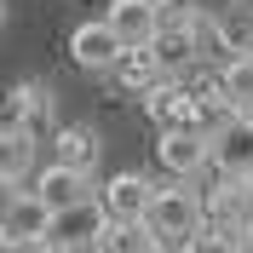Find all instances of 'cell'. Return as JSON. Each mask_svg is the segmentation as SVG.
<instances>
[{"label":"cell","mask_w":253,"mask_h":253,"mask_svg":"<svg viewBox=\"0 0 253 253\" xmlns=\"http://www.w3.org/2000/svg\"><path fill=\"white\" fill-rule=\"evenodd\" d=\"M138 224L156 236L161 253H173V248H184V242L202 230V202H196L190 184H156V196H150V207H144Z\"/></svg>","instance_id":"obj_1"},{"label":"cell","mask_w":253,"mask_h":253,"mask_svg":"<svg viewBox=\"0 0 253 253\" xmlns=\"http://www.w3.org/2000/svg\"><path fill=\"white\" fill-rule=\"evenodd\" d=\"M35 132H23V126H0V184H17V178L35 173Z\"/></svg>","instance_id":"obj_12"},{"label":"cell","mask_w":253,"mask_h":253,"mask_svg":"<svg viewBox=\"0 0 253 253\" xmlns=\"http://www.w3.org/2000/svg\"><path fill=\"white\" fill-rule=\"evenodd\" d=\"M115 81H121L126 92H150L167 69H161V58H156V46H121V58H115V69H110Z\"/></svg>","instance_id":"obj_11"},{"label":"cell","mask_w":253,"mask_h":253,"mask_svg":"<svg viewBox=\"0 0 253 253\" xmlns=\"http://www.w3.org/2000/svg\"><path fill=\"white\" fill-rule=\"evenodd\" d=\"M52 253H98V242H58Z\"/></svg>","instance_id":"obj_17"},{"label":"cell","mask_w":253,"mask_h":253,"mask_svg":"<svg viewBox=\"0 0 253 253\" xmlns=\"http://www.w3.org/2000/svg\"><path fill=\"white\" fill-rule=\"evenodd\" d=\"M156 161H161L167 178L190 184V178H202L213 167V144H207V132H161L156 138Z\"/></svg>","instance_id":"obj_3"},{"label":"cell","mask_w":253,"mask_h":253,"mask_svg":"<svg viewBox=\"0 0 253 253\" xmlns=\"http://www.w3.org/2000/svg\"><path fill=\"white\" fill-rule=\"evenodd\" d=\"M52 121V86L46 81H17L6 92V126H23V132H41Z\"/></svg>","instance_id":"obj_10"},{"label":"cell","mask_w":253,"mask_h":253,"mask_svg":"<svg viewBox=\"0 0 253 253\" xmlns=\"http://www.w3.org/2000/svg\"><path fill=\"white\" fill-rule=\"evenodd\" d=\"M69 58H75L81 69H92V75H110L115 58H121V41H115V29L104 23V17H92V23H75V35H69Z\"/></svg>","instance_id":"obj_7"},{"label":"cell","mask_w":253,"mask_h":253,"mask_svg":"<svg viewBox=\"0 0 253 253\" xmlns=\"http://www.w3.org/2000/svg\"><path fill=\"white\" fill-rule=\"evenodd\" d=\"M104 23L115 29L121 46H150L156 29H161V0H110Z\"/></svg>","instance_id":"obj_6"},{"label":"cell","mask_w":253,"mask_h":253,"mask_svg":"<svg viewBox=\"0 0 253 253\" xmlns=\"http://www.w3.org/2000/svg\"><path fill=\"white\" fill-rule=\"evenodd\" d=\"M213 29H219V52H230V58H253V6H230V12H219Z\"/></svg>","instance_id":"obj_14"},{"label":"cell","mask_w":253,"mask_h":253,"mask_svg":"<svg viewBox=\"0 0 253 253\" xmlns=\"http://www.w3.org/2000/svg\"><path fill=\"white\" fill-rule=\"evenodd\" d=\"M0 230H6V242H46L52 236V207L35 196V190H12L6 196V207H0Z\"/></svg>","instance_id":"obj_5"},{"label":"cell","mask_w":253,"mask_h":253,"mask_svg":"<svg viewBox=\"0 0 253 253\" xmlns=\"http://www.w3.org/2000/svg\"><path fill=\"white\" fill-rule=\"evenodd\" d=\"M0 23H6V6H0Z\"/></svg>","instance_id":"obj_21"},{"label":"cell","mask_w":253,"mask_h":253,"mask_svg":"<svg viewBox=\"0 0 253 253\" xmlns=\"http://www.w3.org/2000/svg\"><path fill=\"white\" fill-rule=\"evenodd\" d=\"M156 253H161V248H156Z\"/></svg>","instance_id":"obj_22"},{"label":"cell","mask_w":253,"mask_h":253,"mask_svg":"<svg viewBox=\"0 0 253 253\" xmlns=\"http://www.w3.org/2000/svg\"><path fill=\"white\" fill-rule=\"evenodd\" d=\"M207 144H213V173L253 178V110H230V121H224Z\"/></svg>","instance_id":"obj_2"},{"label":"cell","mask_w":253,"mask_h":253,"mask_svg":"<svg viewBox=\"0 0 253 253\" xmlns=\"http://www.w3.org/2000/svg\"><path fill=\"white\" fill-rule=\"evenodd\" d=\"M98 230H104V213H98V202H81L69 207V213H52V248L58 242H98Z\"/></svg>","instance_id":"obj_13"},{"label":"cell","mask_w":253,"mask_h":253,"mask_svg":"<svg viewBox=\"0 0 253 253\" xmlns=\"http://www.w3.org/2000/svg\"><path fill=\"white\" fill-rule=\"evenodd\" d=\"M236 253H253V224H242V230H236Z\"/></svg>","instance_id":"obj_19"},{"label":"cell","mask_w":253,"mask_h":253,"mask_svg":"<svg viewBox=\"0 0 253 253\" xmlns=\"http://www.w3.org/2000/svg\"><path fill=\"white\" fill-rule=\"evenodd\" d=\"M92 178L86 173H75V167H58V161H46L41 173H35V196L52 207V213H69V207H81V202H92Z\"/></svg>","instance_id":"obj_8"},{"label":"cell","mask_w":253,"mask_h":253,"mask_svg":"<svg viewBox=\"0 0 253 253\" xmlns=\"http://www.w3.org/2000/svg\"><path fill=\"white\" fill-rule=\"evenodd\" d=\"M150 196H156V184L144 173H110L104 184L92 190V202H98V213L110 224H126V219H144V207H150Z\"/></svg>","instance_id":"obj_4"},{"label":"cell","mask_w":253,"mask_h":253,"mask_svg":"<svg viewBox=\"0 0 253 253\" xmlns=\"http://www.w3.org/2000/svg\"><path fill=\"white\" fill-rule=\"evenodd\" d=\"M242 219L253 224V178H248V184H242Z\"/></svg>","instance_id":"obj_18"},{"label":"cell","mask_w":253,"mask_h":253,"mask_svg":"<svg viewBox=\"0 0 253 253\" xmlns=\"http://www.w3.org/2000/svg\"><path fill=\"white\" fill-rule=\"evenodd\" d=\"M219 92L236 104V110H253V58H224L219 63Z\"/></svg>","instance_id":"obj_16"},{"label":"cell","mask_w":253,"mask_h":253,"mask_svg":"<svg viewBox=\"0 0 253 253\" xmlns=\"http://www.w3.org/2000/svg\"><path fill=\"white\" fill-rule=\"evenodd\" d=\"M98 156H104V138H98L86 121L58 126V138H52V161H58V167H75V173L92 178L98 173Z\"/></svg>","instance_id":"obj_9"},{"label":"cell","mask_w":253,"mask_h":253,"mask_svg":"<svg viewBox=\"0 0 253 253\" xmlns=\"http://www.w3.org/2000/svg\"><path fill=\"white\" fill-rule=\"evenodd\" d=\"M98 253H156V236H150L138 219H126V224H110V219H104V230H98Z\"/></svg>","instance_id":"obj_15"},{"label":"cell","mask_w":253,"mask_h":253,"mask_svg":"<svg viewBox=\"0 0 253 253\" xmlns=\"http://www.w3.org/2000/svg\"><path fill=\"white\" fill-rule=\"evenodd\" d=\"M0 253H6V230H0Z\"/></svg>","instance_id":"obj_20"}]
</instances>
